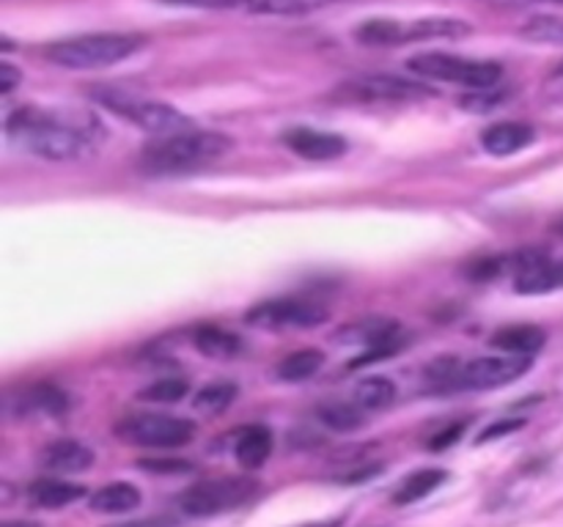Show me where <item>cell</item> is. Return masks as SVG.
I'll return each mask as SVG.
<instances>
[{
    "label": "cell",
    "instance_id": "12",
    "mask_svg": "<svg viewBox=\"0 0 563 527\" xmlns=\"http://www.w3.org/2000/svg\"><path fill=\"white\" fill-rule=\"evenodd\" d=\"M284 143L302 159L311 162H328V159H339L346 152V141L335 132L313 130V126H295L284 135Z\"/></svg>",
    "mask_w": 563,
    "mask_h": 527
},
{
    "label": "cell",
    "instance_id": "36",
    "mask_svg": "<svg viewBox=\"0 0 563 527\" xmlns=\"http://www.w3.org/2000/svg\"><path fill=\"white\" fill-rule=\"evenodd\" d=\"M110 527H179V522L174 516H148V519H132Z\"/></svg>",
    "mask_w": 563,
    "mask_h": 527
},
{
    "label": "cell",
    "instance_id": "33",
    "mask_svg": "<svg viewBox=\"0 0 563 527\" xmlns=\"http://www.w3.org/2000/svg\"><path fill=\"white\" fill-rule=\"evenodd\" d=\"M141 467L148 472H170V475L192 470L185 459H141Z\"/></svg>",
    "mask_w": 563,
    "mask_h": 527
},
{
    "label": "cell",
    "instance_id": "29",
    "mask_svg": "<svg viewBox=\"0 0 563 527\" xmlns=\"http://www.w3.org/2000/svg\"><path fill=\"white\" fill-rule=\"evenodd\" d=\"M187 393H190V384H187L185 379L168 377V379H157V382H152L137 395H141V401H152V404H176V401L185 399Z\"/></svg>",
    "mask_w": 563,
    "mask_h": 527
},
{
    "label": "cell",
    "instance_id": "2",
    "mask_svg": "<svg viewBox=\"0 0 563 527\" xmlns=\"http://www.w3.org/2000/svg\"><path fill=\"white\" fill-rule=\"evenodd\" d=\"M231 146L234 143L223 132L181 130L148 143L143 148V168L148 173H185V170L203 168V165L225 157Z\"/></svg>",
    "mask_w": 563,
    "mask_h": 527
},
{
    "label": "cell",
    "instance_id": "41",
    "mask_svg": "<svg viewBox=\"0 0 563 527\" xmlns=\"http://www.w3.org/2000/svg\"><path fill=\"white\" fill-rule=\"evenodd\" d=\"M555 231H559V234L563 236V220H561V223H559V225H555Z\"/></svg>",
    "mask_w": 563,
    "mask_h": 527
},
{
    "label": "cell",
    "instance_id": "8",
    "mask_svg": "<svg viewBox=\"0 0 563 527\" xmlns=\"http://www.w3.org/2000/svg\"><path fill=\"white\" fill-rule=\"evenodd\" d=\"M427 97H432V91L427 86L396 75H361L335 88V99L361 104H399Z\"/></svg>",
    "mask_w": 563,
    "mask_h": 527
},
{
    "label": "cell",
    "instance_id": "40",
    "mask_svg": "<svg viewBox=\"0 0 563 527\" xmlns=\"http://www.w3.org/2000/svg\"><path fill=\"white\" fill-rule=\"evenodd\" d=\"M528 3H561L563 5V0H528Z\"/></svg>",
    "mask_w": 563,
    "mask_h": 527
},
{
    "label": "cell",
    "instance_id": "16",
    "mask_svg": "<svg viewBox=\"0 0 563 527\" xmlns=\"http://www.w3.org/2000/svg\"><path fill=\"white\" fill-rule=\"evenodd\" d=\"M493 349L506 351V355H526L533 357L544 344H548V333L537 324H511V327L498 329L489 338Z\"/></svg>",
    "mask_w": 563,
    "mask_h": 527
},
{
    "label": "cell",
    "instance_id": "30",
    "mask_svg": "<svg viewBox=\"0 0 563 527\" xmlns=\"http://www.w3.org/2000/svg\"><path fill=\"white\" fill-rule=\"evenodd\" d=\"M520 33L528 42L563 47V20H559V16H533V20H528V25H522Z\"/></svg>",
    "mask_w": 563,
    "mask_h": 527
},
{
    "label": "cell",
    "instance_id": "39",
    "mask_svg": "<svg viewBox=\"0 0 563 527\" xmlns=\"http://www.w3.org/2000/svg\"><path fill=\"white\" fill-rule=\"evenodd\" d=\"M3 527H42V525H36V522H5Z\"/></svg>",
    "mask_w": 563,
    "mask_h": 527
},
{
    "label": "cell",
    "instance_id": "32",
    "mask_svg": "<svg viewBox=\"0 0 563 527\" xmlns=\"http://www.w3.org/2000/svg\"><path fill=\"white\" fill-rule=\"evenodd\" d=\"M500 99H504V93H495V88H482V91H476V97L462 99V104L471 108L473 113H489V108L498 104Z\"/></svg>",
    "mask_w": 563,
    "mask_h": 527
},
{
    "label": "cell",
    "instance_id": "38",
    "mask_svg": "<svg viewBox=\"0 0 563 527\" xmlns=\"http://www.w3.org/2000/svg\"><path fill=\"white\" fill-rule=\"evenodd\" d=\"M344 519H328V522H311V525H300V527H341Z\"/></svg>",
    "mask_w": 563,
    "mask_h": 527
},
{
    "label": "cell",
    "instance_id": "28",
    "mask_svg": "<svg viewBox=\"0 0 563 527\" xmlns=\"http://www.w3.org/2000/svg\"><path fill=\"white\" fill-rule=\"evenodd\" d=\"M236 395V388L231 382H214V384H207L203 390H198V395L192 399V406H196L198 412H203V415H218V412H223L225 406L234 401Z\"/></svg>",
    "mask_w": 563,
    "mask_h": 527
},
{
    "label": "cell",
    "instance_id": "22",
    "mask_svg": "<svg viewBox=\"0 0 563 527\" xmlns=\"http://www.w3.org/2000/svg\"><path fill=\"white\" fill-rule=\"evenodd\" d=\"M396 395H399V390H396V384L390 382V379L368 377L357 384L355 399L352 401H355L363 412H383L394 404Z\"/></svg>",
    "mask_w": 563,
    "mask_h": 527
},
{
    "label": "cell",
    "instance_id": "19",
    "mask_svg": "<svg viewBox=\"0 0 563 527\" xmlns=\"http://www.w3.org/2000/svg\"><path fill=\"white\" fill-rule=\"evenodd\" d=\"M141 500V489L126 481H115L91 494V511H97V514H126V511H135Z\"/></svg>",
    "mask_w": 563,
    "mask_h": 527
},
{
    "label": "cell",
    "instance_id": "21",
    "mask_svg": "<svg viewBox=\"0 0 563 527\" xmlns=\"http://www.w3.org/2000/svg\"><path fill=\"white\" fill-rule=\"evenodd\" d=\"M473 27L465 20L454 16H429V20L407 22L405 38L407 42H423V38H460L467 36Z\"/></svg>",
    "mask_w": 563,
    "mask_h": 527
},
{
    "label": "cell",
    "instance_id": "4",
    "mask_svg": "<svg viewBox=\"0 0 563 527\" xmlns=\"http://www.w3.org/2000/svg\"><path fill=\"white\" fill-rule=\"evenodd\" d=\"M93 99L102 102L104 108L113 110L115 115L126 119L130 124L141 126V130L154 132V135H174L190 126V119L185 113H179L170 104L157 102V99H146L141 93H132L126 88H97Z\"/></svg>",
    "mask_w": 563,
    "mask_h": 527
},
{
    "label": "cell",
    "instance_id": "9",
    "mask_svg": "<svg viewBox=\"0 0 563 527\" xmlns=\"http://www.w3.org/2000/svg\"><path fill=\"white\" fill-rule=\"evenodd\" d=\"M533 357L526 355H487L460 366L451 390H493L515 382L528 373Z\"/></svg>",
    "mask_w": 563,
    "mask_h": 527
},
{
    "label": "cell",
    "instance_id": "3",
    "mask_svg": "<svg viewBox=\"0 0 563 527\" xmlns=\"http://www.w3.org/2000/svg\"><path fill=\"white\" fill-rule=\"evenodd\" d=\"M141 44L143 38L130 36V33H82V36L49 44L47 58L71 71L104 69V66L130 58L141 49Z\"/></svg>",
    "mask_w": 563,
    "mask_h": 527
},
{
    "label": "cell",
    "instance_id": "26",
    "mask_svg": "<svg viewBox=\"0 0 563 527\" xmlns=\"http://www.w3.org/2000/svg\"><path fill=\"white\" fill-rule=\"evenodd\" d=\"M330 3H335V0H251L247 11H256V14L300 16V14H313V11L324 9V5Z\"/></svg>",
    "mask_w": 563,
    "mask_h": 527
},
{
    "label": "cell",
    "instance_id": "37",
    "mask_svg": "<svg viewBox=\"0 0 563 527\" xmlns=\"http://www.w3.org/2000/svg\"><path fill=\"white\" fill-rule=\"evenodd\" d=\"M20 80H22L20 71H16L14 66L9 64V60H3V64H0V91H3V93L14 91V86Z\"/></svg>",
    "mask_w": 563,
    "mask_h": 527
},
{
    "label": "cell",
    "instance_id": "35",
    "mask_svg": "<svg viewBox=\"0 0 563 527\" xmlns=\"http://www.w3.org/2000/svg\"><path fill=\"white\" fill-rule=\"evenodd\" d=\"M526 426V421H498L495 426H489L487 431H482V437H478V442H489V439L500 437V434H511L517 431V428Z\"/></svg>",
    "mask_w": 563,
    "mask_h": 527
},
{
    "label": "cell",
    "instance_id": "10",
    "mask_svg": "<svg viewBox=\"0 0 563 527\" xmlns=\"http://www.w3.org/2000/svg\"><path fill=\"white\" fill-rule=\"evenodd\" d=\"M330 318V311L319 302L308 300H269L253 305L245 313L247 324L264 329H291V327H317Z\"/></svg>",
    "mask_w": 563,
    "mask_h": 527
},
{
    "label": "cell",
    "instance_id": "18",
    "mask_svg": "<svg viewBox=\"0 0 563 527\" xmlns=\"http://www.w3.org/2000/svg\"><path fill=\"white\" fill-rule=\"evenodd\" d=\"M192 344L201 355L214 357V360H231L245 346L240 335H234L231 329L214 327V324H201V327L192 329Z\"/></svg>",
    "mask_w": 563,
    "mask_h": 527
},
{
    "label": "cell",
    "instance_id": "6",
    "mask_svg": "<svg viewBox=\"0 0 563 527\" xmlns=\"http://www.w3.org/2000/svg\"><path fill=\"white\" fill-rule=\"evenodd\" d=\"M124 442L141 445V448H181L192 439L196 426L187 417L157 415V412H141L130 415L115 426Z\"/></svg>",
    "mask_w": 563,
    "mask_h": 527
},
{
    "label": "cell",
    "instance_id": "34",
    "mask_svg": "<svg viewBox=\"0 0 563 527\" xmlns=\"http://www.w3.org/2000/svg\"><path fill=\"white\" fill-rule=\"evenodd\" d=\"M465 428H467V423H454V426H449V428H445V431L434 434L432 442H429V448H432V450H445V448H451V445H454L456 439H462V434H465Z\"/></svg>",
    "mask_w": 563,
    "mask_h": 527
},
{
    "label": "cell",
    "instance_id": "14",
    "mask_svg": "<svg viewBox=\"0 0 563 527\" xmlns=\"http://www.w3.org/2000/svg\"><path fill=\"white\" fill-rule=\"evenodd\" d=\"M42 464L58 475H71L93 464V450L77 439H55L42 450Z\"/></svg>",
    "mask_w": 563,
    "mask_h": 527
},
{
    "label": "cell",
    "instance_id": "24",
    "mask_svg": "<svg viewBox=\"0 0 563 527\" xmlns=\"http://www.w3.org/2000/svg\"><path fill=\"white\" fill-rule=\"evenodd\" d=\"M319 423H324L333 431H355V428L363 426V410L355 404V401H324V404L317 406Z\"/></svg>",
    "mask_w": 563,
    "mask_h": 527
},
{
    "label": "cell",
    "instance_id": "17",
    "mask_svg": "<svg viewBox=\"0 0 563 527\" xmlns=\"http://www.w3.org/2000/svg\"><path fill=\"white\" fill-rule=\"evenodd\" d=\"M273 453V431L262 423H253V426L242 428L240 439L234 445V456L245 470H258L264 467V461Z\"/></svg>",
    "mask_w": 563,
    "mask_h": 527
},
{
    "label": "cell",
    "instance_id": "15",
    "mask_svg": "<svg viewBox=\"0 0 563 527\" xmlns=\"http://www.w3.org/2000/svg\"><path fill=\"white\" fill-rule=\"evenodd\" d=\"M80 497H86V486L60 481V478H38V481H33L27 486V500L36 508H66V505L77 503Z\"/></svg>",
    "mask_w": 563,
    "mask_h": 527
},
{
    "label": "cell",
    "instance_id": "25",
    "mask_svg": "<svg viewBox=\"0 0 563 527\" xmlns=\"http://www.w3.org/2000/svg\"><path fill=\"white\" fill-rule=\"evenodd\" d=\"M405 27H407V22L368 20L357 27L355 36H357V42L368 44V47H390V44L407 42Z\"/></svg>",
    "mask_w": 563,
    "mask_h": 527
},
{
    "label": "cell",
    "instance_id": "23",
    "mask_svg": "<svg viewBox=\"0 0 563 527\" xmlns=\"http://www.w3.org/2000/svg\"><path fill=\"white\" fill-rule=\"evenodd\" d=\"M324 366V355L319 349H300L295 355H289L286 360L278 362L275 373H278L280 382H308L313 373H319V368Z\"/></svg>",
    "mask_w": 563,
    "mask_h": 527
},
{
    "label": "cell",
    "instance_id": "27",
    "mask_svg": "<svg viewBox=\"0 0 563 527\" xmlns=\"http://www.w3.org/2000/svg\"><path fill=\"white\" fill-rule=\"evenodd\" d=\"M22 404L31 412H44V415H60L69 406L64 390L53 388V384H36L22 395Z\"/></svg>",
    "mask_w": 563,
    "mask_h": 527
},
{
    "label": "cell",
    "instance_id": "1",
    "mask_svg": "<svg viewBox=\"0 0 563 527\" xmlns=\"http://www.w3.org/2000/svg\"><path fill=\"white\" fill-rule=\"evenodd\" d=\"M5 130H9V135L16 143L31 148L36 157L53 159V162L82 157L88 148V135L80 126L69 124V121H64L55 113H47V110H14L9 121H5Z\"/></svg>",
    "mask_w": 563,
    "mask_h": 527
},
{
    "label": "cell",
    "instance_id": "7",
    "mask_svg": "<svg viewBox=\"0 0 563 527\" xmlns=\"http://www.w3.org/2000/svg\"><path fill=\"white\" fill-rule=\"evenodd\" d=\"M256 481L247 478H220V481H201L187 489L179 497L181 511L187 516H218L234 511L256 497Z\"/></svg>",
    "mask_w": 563,
    "mask_h": 527
},
{
    "label": "cell",
    "instance_id": "11",
    "mask_svg": "<svg viewBox=\"0 0 563 527\" xmlns=\"http://www.w3.org/2000/svg\"><path fill=\"white\" fill-rule=\"evenodd\" d=\"M517 294L539 296L563 289V258H550L542 253H531L520 264L515 278Z\"/></svg>",
    "mask_w": 563,
    "mask_h": 527
},
{
    "label": "cell",
    "instance_id": "20",
    "mask_svg": "<svg viewBox=\"0 0 563 527\" xmlns=\"http://www.w3.org/2000/svg\"><path fill=\"white\" fill-rule=\"evenodd\" d=\"M449 481V472L440 470V467H427V470H418L412 475H407L401 481V486L394 492V505H410L423 500L427 494H432L434 489H440Z\"/></svg>",
    "mask_w": 563,
    "mask_h": 527
},
{
    "label": "cell",
    "instance_id": "5",
    "mask_svg": "<svg viewBox=\"0 0 563 527\" xmlns=\"http://www.w3.org/2000/svg\"><path fill=\"white\" fill-rule=\"evenodd\" d=\"M407 66L427 80L454 82V86L473 88V91L495 88L504 77V69L495 60L462 58V55L451 53H418L407 60Z\"/></svg>",
    "mask_w": 563,
    "mask_h": 527
},
{
    "label": "cell",
    "instance_id": "31",
    "mask_svg": "<svg viewBox=\"0 0 563 527\" xmlns=\"http://www.w3.org/2000/svg\"><path fill=\"white\" fill-rule=\"evenodd\" d=\"M165 5H181V9H203V11H229L247 9L251 0H159Z\"/></svg>",
    "mask_w": 563,
    "mask_h": 527
},
{
    "label": "cell",
    "instance_id": "13",
    "mask_svg": "<svg viewBox=\"0 0 563 527\" xmlns=\"http://www.w3.org/2000/svg\"><path fill=\"white\" fill-rule=\"evenodd\" d=\"M533 141H537L533 126L520 124V121H500V124L487 126L482 135L484 152L493 154V157H511V154L531 146Z\"/></svg>",
    "mask_w": 563,
    "mask_h": 527
}]
</instances>
